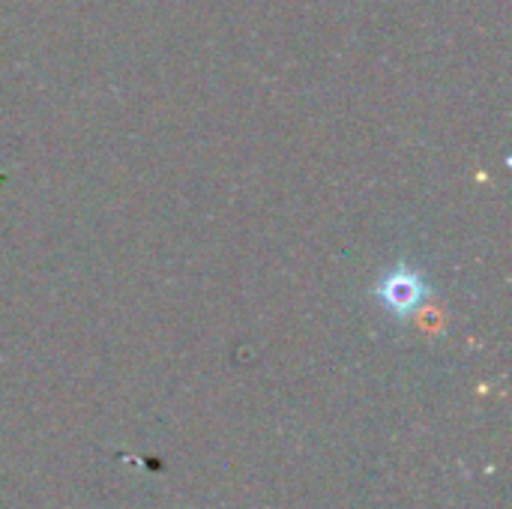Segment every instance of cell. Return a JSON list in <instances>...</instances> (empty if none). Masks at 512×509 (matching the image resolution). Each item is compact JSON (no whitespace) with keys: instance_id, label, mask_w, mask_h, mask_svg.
<instances>
[{"instance_id":"6da1fadb","label":"cell","mask_w":512,"mask_h":509,"mask_svg":"<svg viewBox=\"0 0 512 509\" xmlns=\"http://www.w3.org/2000/svg\"><path fill=\"white\" fill-rule=\"evenodd\" d=\"M429 282L420 270L408 267V264H399V267H390L378 285H375V300L381 303V309L393 318H411L414 312L423 309L426 297H429Z\"/></svg>"}]
</instances>
